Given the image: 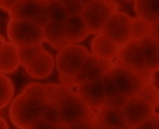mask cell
Masks as SVG:
<instances>
[{
  "label": "cell",
  "mask_w": 159,
  "mask_h": 129,
  "mask_svg": "<svg viewBox=\"0 0 159 129\" xmlns=\"http://www.w3.org/2000/svg\"><path fill=\"white\" fill-rule=\"evenodd\" d=\"M48 100L45 97L21 92L10 107V118L19 129H30L43 117Z\"/></svg>",
  "instance_id": "cell-1"
},
{
  "label": "cell",
  "mask_w": 159,
  "mask_h": 129,
  "mask_svg": "<svg viewBox=\"0 0 159 129\" xmlns=\"http://www.w3.org/2000/svg\"><path fill=\"white\" fill-rule=\"evenodd\" d=\"M88 55L87 49L79 45L68 46L58 52L56 56V68L61 84L69 88L75 87V76Z\"/></svg>",
  "instance_id": "cell-2"
},
{
  "label": "cell",
  "mask_w": 159,
  "mask_h": 129,
  "mask_svg": "<svg viewBox=\"0 0 159 129\" xmlns=\"http://www.w3.org/2000/svg\"><path fill=\"white\" fill-rule=\"evenodd\" d=\"M118 11L117 2L105 0L85 1L81 13L82 20L85 24L89 34H101L105 24L112 13Z\"/></svg>",
  "instance_id": "cell-3"
},
{
  "label": "cell",
  "mask_w": 159,
  "mask_h": 129,
  "mask_svg": "<svg viewBox=\"0 0 159 129\" xmlns=\"http://www.w3.org/2000/svg\"><path fill=\"white\" fill-rule=\"evenodd\" d=\"M109 76L115 84L118 92L125 100L140 93L143 86L148 82V78L138 74L126 67L115 64L108 71Z\"/></svg>",
  "instance_id": "cell-4"
},
{
  "label": "cell",
  "mask_w": 159,
  "mask_h": 129,
  "mask_svg": "<svg viewBox=\"0 0 159 129\" xmlns=\"http://www.w3.org/2000/svg\"><path fill=\"white\" fill-rule=\"evenodd\" d=\"M57 105L60 109L61 123L65 126L81 121L92 120L94 118V111L85 104L76 92H69L60 100Z\"/></svg>",
  "instance_id": "cell-5"
},
{
  "label": "cell",
  "mask_w": 159,
  "mask_h": 129,
  "mask_svg": "<svg viewBox=\"0 0 159 129\" xmlns=\"http://www.w3.org/2000/svg\"><path fill=\"white\" fill-rule=\"evenodd\" d=\"M7 36L17 48L42 45L43 41V32L40 25L19 19H10L7 24Z\"/></svg>",
  "instance_id": "cell-6"
},
{
  "label": "cell",
  "mask_w": 159,
  "mask_h": 129,
  "mask_svg": "<svg viewBox=\"0 0 159 129\" xmlns=\"http://www.w3.org/2000/svg\"><path fill=\"white\" fill-rule=\"evenodd\" d=\"M130 20L132 17L126 13L122 11L114 12L105 24L101 34L121 48L132 40Z\"/></svg>",
  "instance_id": "cell-7"
},
{
  "label": "cell",
  "mask_w": 159,
  "mask_h": 129,
  "mask_svg": "<svg viewBox=\"0 0 159 129\" xmlns=\"http://www.w3.org/2000/svg\"><path fill=\"white\" fill-rule=\"evenodd\" d=\"M155 110V106L139 94L126 99L121 108L123 118L129 129H133L152 117L154 113H156Z\"/></svg>",
  "instance_id": "cell-8"
},
{
  "label": "cell",
  "mask_w": 159,
  "mask_h": 129,
  "mask_svg": "<svg viewBox=\"0 0 159 129\" xmlns=\"http://www.w3.org/2000/svg\"><path fill=\"white\" fill-rule=\"evenodd\" d=\"M10 19H19L35 22L45 28L48 24V16L43 0H18L16 6L9 13Z\"/></svg>",
  "instance_id": "cell-9"
},
{
  "label": "cell",
  "mask_w": 159,
  "mask_h": 129,
  "mask_svg": "<svg viewBox=\"0 0 159 129\" xmlns=\"http://www.w3.org/2000/svg\"><path fill=\"white\" fill-rule=\"evenodd\" d=\"M115 63L112 60H103L89 53L84 64H82L79 73L74 79V86L88 82H93L103 78V76L108 72Z\"/></svg>",
  "instance_id": "cell-10"
},
{
  "label": "cell",
  "mask_w": 159,
  "mask_h": 129,
  "mask_svg": "<svg viewBox=\"0 0 159 129\" xmlns=\"http://www.w3.org/2000/svg\"><path fill=\"white\" fill-rule=\"evenodd\" d=\"M115 64L126 67L130 70L137 72L140 75L144 76L145 78L150 77L151 73L147 70L142 60L138 41L130 40L129 43L120 48L119 53L117 55V61Z\"/></svg>",
  "instance_id": "cell-11"
},
{
  "label": "cell",
  "mask_w": 159,
  "mask_h": 129,
  "mask_svg": "<svg viewBox=\"0 0 159 129\" xmlns=\"http://www.w3.org/2000/svg\"><path fill=\"white\" fill-rule=\"evenodd\" d=\"M76 93L92 111H97L106 105L103 78L78 85Z\"/></svg>",
  "instance_id": "cell-12"
},
{
  "label": "cell",
  "mask_w": 159,
  "mask_h": 129,
  "mask_svg": "<svg viewBox=\"0 0 159 129\" xmlns=\"http://www.w3.org/2000/svg\"><path fill=\"white\" fill-rule=\"evenodd\" d=\"M94 129H129L123 118L121 108L103 106L94 112Z\"/></svg>",
  "instance_id": "cell-13"
},
{
  "label": "cell",
  "mask_w": 159,
  "mask_h": 129,
  "mask_svg": "<svg viewBox=\"0 0 159 129\" xmlns=\"http://www.w3.org/2000/svg\"><path fill=\"white\" fill-rule=\"evenodd\" d=\"M139 49L142 56V60L147 70L153 72L159 68V43L157 39L152 37H147L138 41Z\"/></svg>",
  "instance_id": "cell-14"
},
{
  "label": "cell",
  "mask_w": 159,
  "mask_h": 129,
  "mask_svg": "<svg viewBox=\"0 0 159 129\" xmlns=\"http://www.w3.org/2000/svg\"><path fill=\"white\" fill-rule=\"evenodd\" d=\"M27 73L33 78L43 79L46 78L53 72L54 69V60L52 55L43 50L27 68H25Z\"/></svg>",
  "instance_id": "cell-15"
},
{
  "label": "cell",
  "mask_w": 159,
  "mask_h": 129,
  "mask_svg": "<svg viewBox=\"0 0 159 129\" xmlns=\"http://www.w3.org/2000/svg\"><path fill=\"white\" fill-rule=\"evenodd\" d=\"M120 47L110 41L104 35L98 34L91 41L92 55L103 60H112L117 57Z\"/></svg>",
  "instance_id": "cell-16"
},
{
  "label": "cell",
  "mask_w": 159,
  "mask_h": 129,
  "mask_svg": "<svg viewBox=\"0 0 159 129\" xmlns=\"http://www.w3.org/2000/svg\"><path fill=\"white\" fill-rule=\"evenodd\" d=\"M65 36L69 45H78L89 35L85 24L82 20L81 15L69 16L65 22Z\"/></svg>",
  "instance_id": "cell-17"
},
{
  "label": "cell",
  "mask_w": 159,
  "mask_h": 129,
  "mask_svg": "<svg viewBox=\"0 0 159 129\" xmlns=\"http://www.w3.org/2000/svg\"><path fill=\"white\" fill-rule=\"evenodd\" d=\"M64 27H65L64 24H55V22L48 21L46 27L43 29V40L47 41L52 48L60 51L70 46L66 39Z\"/></svg>",
  "instance_id": "cell-18"
},
{
  "label": "cell",
  "mask_w": 159,
  "mask_h": 129,
  "mask_svg": "<svg viewBox=\"0 0 159 129\" xmlns=\"http://www.w3.org/2000/svg\"><path fill=\"white\" fill-rule=\"evenodd\" d=\"M18 48L11 41H4L0 49V73H11L19 67Z\"/></svg>",
  "instance_id": "cell-19"
},
{
  "label": "cell",
  "mask_w": 159,
  "mask_h": 129,
  "mask_svg": "<svg viewBox=\"0 0 159 129\" xmlns=\"http://www.w3.org/2000/svg\"><path fill=\"white\" fill-rule=\"evenodd\" d=\"M133 3L138 18L144 20L150 24L159 22L158 0H137Z\"/></svg>",
  "instance_id": "cell-20"
},
{
  "label": "cell",
  "mask_w": 159,
  "mask_h": 129,
  "mask_svg": "<svg viewBox=\"0 0 159 129\" xmlns=\"http://www.w3.org/2000/svg\"><path fill=\"white\" fill-rule=\"evenodd\" d=\"M103 84H104V91H105V99H106V105L109 107L115 108H122L123 104L126 100L122 97L111 81V77L109 76L108 72L103 76Z\"/></svg>",
  "instance_id": "cell-21"
},
{
  "label": "cell",
  "mask_w": 159,
  "mask_h": 129,
  "mask_svg": "<svg viewBox=\"0 0 159 129\" xmlns=\"http://www.w3.org/2000/svg\"><path fill=\"white\" fill-rule=\"evenodd\" d=\"M43 6L46 7L47 11L48 21L55 22V24H64L69 17L66 13L65 9L61 4L60 0H49V1H43Z\"/></svg>",
  "instance_id": "cell-22"
},
{
  "label": "cell",
  "mask_w": 159,
  "mask_h": 129,
  "mask_svg": "<svg viewBox=\"0 0 159 129\" xmlns=\"http://www.w3.org/2000/svg\"><path fill=\"white\" fill-rule=\"evenodd\" d=\"M45 49L42 45H31L18 48V57L20 64L27 68Z\"/></svg>",
  "instance_id": "cell-23"
},
{
  "label": "cell",
  "mask_w": 159,
  "mask_h": 129,
  "mask_svg": "<svg viewBox=\"0 0 159 129\" xmlns=\"http://www.w3.org/2000/svg\"><path fill=\"white\" fill-rule=\"evenodd\" d=\"M130 34L132 40L139 41L150 36V24L138 17L130 20Z\"/></svg>",
  "instance_id": "cell-24"
},
{
  "label": "cell",
  "mask_w": 159,
  "mask_h": 129,
  "mask_svg": "<svg viewBox=\"0 0 159 129\" xmlns=\"http://www.w3.org/2000/svg\"><path fill=\"white\" fill-rule=\"evenodd\" d=\"M46 95H47L48 103H58L72 90L63 84H45Z\"/></svg>",
  "instance_id": "cell-25"
},
{
  "label": "cell",
  "mask_w": 159,
  "mask_h": 129,
  "mask_svg": "<svg viewBox=\"0 0 159 129\" xmlns=\"http://www.w3.org/2000/svg\"><path fill=\"white\" fill-rule=\"evenodd\" d=\"M14 94L13 82L9 77L0 73V109L11 102Z\"/></svg>",
  "instance_id": "cell-26"
},
{
  "label": "cell",
  "mask_w": 159,
  "mask_h": 129,
  "mask_svg": "<svg viewBox=\"0 0 159 129\" xmlns=\"http://www.w3.org/2000/svg\"><path fill=\"white\" fill-rule=\"evenodd\" d=\"M60 1L68 16L81 15L82 10L85 6V1H81V0H60Z\"/></svg>",
  "instance_id": "cell-27"
},
{
  "label": "cell",
  "mask_w": 159,
  "mask_h": 129,
  "mask_svg": "<svg viewBox=\"0 0 159 129\" xmlns=\"http://www.w3.org/2000/svg\"><path fill=\"white\" fill-rule=\"evenodd\" d=\"M43 120L51 123H61L60 109H58L57 103H48L45 113H43Z\"/></svg>",
  "instance_id": "cell-28"
},
{
  "label": "cell",
  "mask_w": 159,
  "mask_h": 129,
  "mask_svg": "<svg viewBox=\"0 0 159 129\" xmlns=\"http://www.w3.org/2000/svg\"><path fill=\"white\" fill-rule=\"evenodd\" d=\"M139 95L142 97H144L145 100H148L151 104H153L156 108H157V106H158V91H156V90L154 89L153 87L148 84V82H147V84L143 86V88L140 91Z\"/></svg>",
  "instance_id": "cell-29"
},
{
  "label": "cell",
  "mask_w": 159,
  "mask_h": 129,
  "mask_svg": "<svg viewBox=\"0 0 159 129\" xmlns=\"http://www.w3.org/2000/svg\"><path fill=\"white\" fill-rule=\"evenodd\" d=\"M133 129H159V118L157 113H154L152 117L148 120L143 121L139 125H137Z\"/></svg>",
  "instance_id": "cell-30"
},
{
  "label": "cell",
  "mask_w": 159,
  "mask_h": 129,
  "mask_svg": "<svg viewBox=\"0 0 159 129\" xmlns=\"http://www.w3.org/2000/svg\"><path fill=\"white\" fill-rule=\"evenodd\" d=\"M30 129H66V126L61 123H51L45 120L38 121L36 124L32 126Z\"/></svg>",
  "instance_id": "cell-31"
},
{
  "label": "cell",
  "mask_w": 159,
  "mask_h": 129,
  "mask_svg": "<svg viewBox=\"0 0 159 129\" xmlns=\"http://www.w3.org/2000/svg\"><path fill=\"white\" fill-rule=\"evenodd\" d=\"M66 129H94L93 118L92 120H85L81 122H76L66 126Z\"/></svg>",
  "instance_id": "cell-32"
},
{
  "label": "cell",
  "mask_w": 159,
  "mask_h": 129,
  "mask_svg": "<svg viewBox=\"0 0 159 129\" xmlns=\"http://www.w3.org/2000/svg\"><path fill=\"white\" fill-rule=\"evenodd\" d=\"M148 84L153 87L156 91H159V82H158V69L151 72L150 77H148Z\"/></svg>",
  "instance_id": "cell-33"
},
{
  "label": "cell",
  "mask_w": 159,
  "mask_h": 129,
  "mask_svg": "<svg viewBox=\"0 0 159 129\" xmlns=\"http://www.w3.org/2000/svg\"><path fill=\"white\" fill-rule=\"evenodd\" d=\"M17 1H18V0H0V7H1L3 11H7L10 13L13 10V7L16 6Z\"/></svg>",
  "instance_id": "cell-34"
},
{
  "label": "cell",
  "mask_w": 159,
  "mask_h": 129,
  "mask_svg": "<svg viewBox=\"0 0 159 129\" xmlns=\"http://www.w3.org/2000/svg\"><path fill=\"white\" fill-rule=\"evenodd\" d=\"M150 37L157 39L159 38V22L150 24Z\"/></svg>",
  "instance_id": "cell-35"
},
{
  "label": "cell",
  "mask_w": 159,
  "mask_h": 129,
  "mask_svg": "<svg viewBox=\"0 0 159 129\" xmlns=\"http://www.w3.org/2000/svg\"><path fill=\"white\" fill-rule=\"evenodd\" d=\"M0 129H9L7 125V122L1 117H0Z\"/></svg>",
  "instance_id": "cell-36"
},
{
  "label": "cell",
  "mask_w": 159,
  "mask_h": 129,
  "mask_svg": "<svg viewBox=\"0 0 159 129\" xmlns=\"http://www.w3.org/2000/svg\"><path fill=\"white\" fill-rule=\"evenodd\" d=\"M3 42H4V39H3V37H2V36L0 35V49H1L2 45H3Z\"/></svg>",
  "instance_id": "cell-37"
}]
</instances>
